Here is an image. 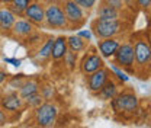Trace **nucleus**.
<instances>
[{
  "mask_svg": "<svg viewBox=\"0 0 151 128\" xmlns=\"http://www.w3.org/2000/svg\"><path fill=\"white\" fill-rule=\"evenodd\" d=\"M122 1H124L125 7H127V9H129L131 12H135V10L138 9V4H137V1H135V0H122Z\"/></svg>",
  "mask_w": 151,
  "mask_h": 128,
  "instance_id": "obj_33",
  "label": "nucleus"
},
{
  "mask_svg": "<svg viewBox=\"0 0 151 128\" xmlns=\"http://www.w3.org/2000/svg\"><path fill=\"white\" fill-rule=\"evenodd\" d=\"M28 79V76L23 73H19V74H13L12 77H7V85L12 90H19V88L23 85V82Z\"/></svg>",
  "mask_w": 151,
  "mask_h": 128,
  "instance_id": "obj_24",
  "label": "nucleus"
},
{
  "mask_svg": "<svg viewBox=\"0 0 151 128\" xmlns=\"http://www.w3.org/2000/svg\"><path fill=\"white\" fill-rule=\"evenodd\" d=\"M32 0H12L10 1V4H7L12 10H13V13L20 18V16H23V12H25V9L29 6V3H31Z\"/></svg>",
  "mask_w": 151,
  "mask_h": 128,
  "instance_id": "obj_22",
  "label": "nucleus"
},
{
  "mask_svg": "<svg viewBox=\"0 0 151 128\" xmlns=\"http://www.w3.org/2000/svg\"><path fill=\"white\" fill-rule=\"evenodd\" d=\"M16 15L9 6H0V32L10 34V29L16 20Z\"/></svg>",
  "mask_w": 151,
  "mask_h": 128,
  "instance_id": "obj_15",
  "label": "nucleus"
},
{
  "mask_svg": "<svg viewBox=\"0 0 151 128\" xmlns=\"http://www.w3.org/2000/svg\"><path fill=\"white\" fill-rule=\"evenodd\" d=\"M134 45V54H135V66L145 69L151 63V45L148 38L137 37L132 41Z\"/></svg>",
  "mask_w": 151,
  "mask_h": 128,
  "instance_id": "obj_7",
  "label": "nucleus"
},
{
  "mask_svg": "<svg viewBox=\"0 0 151 128\" xmlns=\"http://www.w3.org/2000/svg\"><path fill=\"white\" fill-rule=\"evenodd\" d=\"M35 31V25L32 22H29L26 18L20 16L16 18L12 29H10V35L13 38H19V39H25L26 37H29L32 32Z\"/></svg>",
  "mask_w": 151,
  "mask_h": 128,
  "instance_id": "obj_13",
  "label": "nucleus"
},
{
  "mask_svg": "<svg viewBox=\"0 0 151 128\" xmlns=\"http://www.w3.org/2000/svg\"><path fill=\"white\" fill-rule=\"evenodd\" d=\"M128 25L124 22V19H99L96 18L92 22V32L97 39L103 38L121 37L125 34Z\"/></svg>",
  "mask_w": 151,
  "mask_h": 128,
  "instance_id": "obj_1",
  "label": "nucleus"
},
{
  "mask_svg": "<svg viewBox=\"0 0 151 128\" xmlns=\"http://www.w3.org/2000/svg\"><path fill=\"white\" fill-rule=\"evenodd\" d=\"M23 101H25V108L35 109V108H38V106L44 102V98H42V96H41V93L38 92V93H34V95L26 96Z\"/></svg>",
  "mask_w": 151,
  "mask_h": 128,
  "instance_id": "obj_25",
  "label": "nucleus"
},
{
  "mask_svg": "<svg viewBox=\"0 0 151 128\" xmlns=\"http://www.w3.org/2000/svg\"><path fill=\"white\" fill-rule=\"evenodd\" d=\"M111 77V70L106 67H102L99 70H96L93 73L86 76V83H87V89L92 95H96L97 92L103 88V85L109 80Z\"/></svg>",
  "mask_w": 151,
  "mask_h": 128,
  "instance_id": "obj_10",
  "label": "nucleus"
},
{
  "mask_svg": "<svg viewBox=\"0 0 151 128\" xmlns=\"http://www.w3.org/2000/svg\"><path fill=\"white\" fill-rule=\"evenodd\" d=\"M9 121H10V118H9V114H7L6 111L0 106V127H4V125H6Z\"/></svg>",
  "mask_w": 151,
  "mask_h": 128,
  "instance_id": "obj_32",
  "label": "nucleus"
},
{
  "mask_svg": "<svg viewBox=\"0 0 151 128\" xmlns=\"http://www.w3.org/2000/svg\"><path fill=\"white\" fill-rule=\"evenodd\" d=\"M10 1L12 0H0V4H6L7 6V4H10Z\"/></svg>",
  "mask_w": 151,
  "mask_h": 128,
  "instance_id": "obj_36",
  "label": "nucleus"
},
{
  "mask_svg": "<svg viewBox=\"0 0 151 128\" xmlns=\"http://www.w3.org/2000/svg\"><path fill=\"white\" fill-rule=\"evenodd\" d=\"M63 61H64V67L68 72H73V70H76V67L78 66V54L68 50L65 53V55L63 57Z\"/></svg>",
  "mask_w": 151,
  "mask_h": 128,
  "instance_id": "obj_21",
  "label": "nucleus"
},
{
  "mask_svg": "<svg viewBox=\"0 0 151 128\" xmlns=\"http://www.w3.org/2000/svg\"><path fill=\"white\" fill-rule=\"evenodd\" d=\"M73 1H76L81 9H84L86 12H89V10H92L94 6L97 4V0H73Z\"/></svg>",
  "mask_w": 151,
  "mask_h": 128,
  "instance_id": "obj_28",
  "label": "nucleus"
},
{
  "mask_svg": "<svg viewBox=\"0 0 151 128\" xmlns=\"http://www.w3.org/2000/svg\"><path fill=\"white\" fill-rule=\"evenodd\" d=\"M23 18H26L29 22H32L35 26L44 25L45 22V4L41 0H32L29 6L23 12Z\"/></svg>",
  "mask_w": 151,
  "mask_h": 128,
  "instance_id": "obj_11",
  "label": "nucleus"
},
{
  "mask_svg": "<svg viewBox=\"0 0 151 128\" xmlns=\"http://www.w3.org/2000/svg\"><path fill=\"white\" fill-rule=\"evenodd\" d=\"M111 72H112L113 77H115L119 83H128V82H129V76H128V73H127L122 67L116 66L115 63L111 64Z\"/></svg>",
  "mask_w": 151,
  "mask_h": 128,
  "instance_id": "obj_23",
  "label": "nucleus"
},
{
  "mask_svg": "<svg viewBox=\"0 0 151 128\" xmlns=\"http://www.w3.org/2000/svg\"><path fill=\"white\" fill-rule=\"evenodd\" d=\"M61 6H63L64 13L67 16L70 29L78 28V26H81L86 22V18H87L86 16V10L81 9L76 1H73V0H61Z\"/></svg>",
  "mask_w": 151,
  "mask_h": 128,
  "instance_id": "obj_6",
  "label": "nucleus"
},
{
  "mask_svg": "<svg viewBox=\"0 0 151 128\" xmlns=\"http://www.w3.org/2000/svg\"><path fill=\"white\" fill-rule=\"evenodd\" d=\"M7 76H9V74H7L6 70H1V69H0V86H1L4 82H7Z\"/></svg>",
  "mask_w": 151,
  "mask_h": 128,
  "instance_id": "obj_35",
  "label": "nucleus"
},
{
  "mask_svg": "<svg viewBox=\"0 0 151 128\" xmlns=\"http://www.w3.org/2000/svg\"><path fill=\"white\" fill-rule=\"evenodd\" d=\"M113 63L124 70H134L135 66V54H134V45L132 41H122L118 51L113 54Z\"/></svg>",
  "mask_w": 151,
  "mask_h": 128,
  "instance_id": "obj_5",
  "label": "nucleus"
},
{
  "mask_svg": "<svg viewBox=\"0 0 151 128\" xmlns=\"http://www.w3.org/2000/svg\"><path fill=\"white\" fill-rule=\"evenodd\" d=\"M42 39H44L42 34H41V32H37V31H34L29 37L25 38L26 44H28V45H31V47H34V45H41Z\"/></svg>",
  "mask_w": 151,
  "mask_h": 128,
  "instance_id": "obj_27",
  "label": "nucleus"
},
{
  "mask_svg": "<svg viewBox=\"0 0 151 128\" xmlns=\"http://www.w3.org/2000/svg\"><path fill=\"white\" fill-rule=\"evenodd\" d=\"M76 35H78L80 38H83L84 41H87V42H90L94 37L93 32H92V29H80V31H77Z\"/></svg>",
  "mask_w": 151,
  "mask_h": 128,
  "instance_id": "obj_30",
  "label": "nucleus"
},
{
  "mask_svg": "<svg viewBox=\"0 0 151 128\" xmlns=\"http://www.w3.org/2000/svg\"><path fill=\"white\" fill-rule=\"evenodd\" d=\"M60 115V106L54 101H44L38 108L34 109V122L41 128H50L55 125Z\"/></svg>",
  "mask_w": 151,
  "mask_h": 128,
  "instance_id": "obj_3",
  "label": "nucleus"
},
{
  "mask_svg": "<svg viewBox=\"0 0 151 128\" xmlns=\"http://www.w3.org/2000/svg\"><path fill=\"white\" fill-rule=\"evenodd\" d=\"M118 92H119V85L113 80L112 76H111V77H109V80L103 85V88L97 92L94 96H96L99 101L106 102V101H112L113 98L118 95Z\"/></svg>",
  "mask_w": 151,
  "mask_h": 128,
  "instance_id": "obj_16",
  "label": "nucleus"
},
{
  "mask_svg": "<svg viewBox=\"0 0 151 128\" xmlns=\"http://www.w3.org/2000/svg\"><path fill=\"white\" fill-rule=\"evenodd\" d=\"M87 45H89V42L84 41L83 38H80L78 35H70V37H67V47L73 53L80 54V53L86 51L87 50Z\"/></svg>",
  "mask_w": 151,
  "mask_h": 128,
  "instance_id": "obj_20",
  "label": "nucleus"
},
{
  "mask_svg": "<svg viewBox=\"0 0 151 128\" xmlns=\"http://www.w3.org/2000/svg\"><path fill=\"white\" fill-rule=\"evenodd\" d=\"M111 106L116 114H134L139 106L138 96L129 89L118 92V95L111 101Z\"/></svg>",
  "mask_w": 151,
  "mask_h": 128,
  "instance_id": "obj_4",
  "label": "nucleus"
},
{
  "mask_svg": "<svg viewBox=\"0 0 151 128\" xmlns=\"http://www.w3.org/2000/svg\"><path fill=\"white\" fill-rule=\"evenodd\" d=\"M147 12H148V13H150V16H151V3H150V6H148V7H147Z\"/></svg>",
  "mask_w": 151,
  "mask_h": 128,
  "instance_id": "obj_37",
  "label": "nucleus"
},
{
  "mask_svg": "<svg viewBox=\"0 0 151 128\" xmlns=\"http://www.w3.org/2000/svg\"><path fill=\"white\" fill-rule=\"evenodd\" d=\"M39 88H41L39 80H37V79H26V80L23 82V85L19 88L18 93L20 95V98L25 99V98L29 96V95L38 93V92H39Z\"/></svg>",
  "mask_w": 151,
  "mask_h": 128,
  "instance_id": "obj_19",
  "label": "nucleus"
},
{
  "mask_svg": "<svg viewBox=\"0 0 151 128\" xmlns=\"http://www.w3.org/2000/svg\"><path fill=\"white\" fill-rule=\"evenodd\" d=\"M121 42H122V41L118 37L103 38V39H99V41H97L96 50H97L99 54L102 55V58H112L113 54L118 51Z\"/></svg>",
  "mask_w": 151,
  "mask_h": 128,
  "instance_id": "obj_12",
  "label": "nucleus"
},
{
  "mask_svg": "<svg viewBox=\"0 0 151 128\" xmlns=\"http://www.w3.org/2000/svg\"><path fill=\"white\" fill-rule=\"evenodd\" d=\"M3 61L7 63V64H12L13 67H20L22 66V60L15 58V57H3Z\"/></svg>",
  "mask_w": 151,
  "mask_h": 128,
  "instance_id": "obj_31",
  "label": "nucleus"
},
{
  "mask_svg": "<svg viewBox=\"0 0 151 128\" xmlns=\"http://www.w3.org/2000/svg\"><path fill=\"white\" fill-rule=\"evenodd\" d=\"M102 3H105L108 6H112V7L118 9V10H122V12L127 10V7H125V4H124L122 0H102Z\"/></svg>",
  "mask_w": 151,
  "mask_h": 128,
  "instance_id": "obj_29",
  "label": "nucleus"
},
{
  "mask_svg": "<svg viewBox=\"0 0 151 128\" xmlns=\"http://www.w3.org/2000/svg\"><path fill=\"white\" fill-rule=\"evenodd\" d=\"M39 93L44 98V101H54L57 98V89L52 85H41L39 88Z\"/></svg>",
  "mask_w": 151,
  "mask_h": 128,
  "instance_id": "obj_26",
  "label": "nucleus"
},
{
  "mask_svg": "<svg viewBox=\"0 0 151 128\" xmlns=\"http://www.w3.org/2000/svg\"><path fill=\"white\" fill-rule=\"evenodd\" d=\"M148 42H150V45H151V35H150V38H148Z\"/></svg>",
  "mask_w": 151,
  "mask_h": 128,
  "instance_id": "obj_38",
  "label": "nucleus"
},
{
  "mask_svg": "<svg viewBox=\"0 0 151 128\" xmlns=\"http://www.w3.org/2000/svg\"><path fill=\"white\" fill-rule=\"evenodd\" d=\"M0 106L7 114H18L25 109V101L20 98L18 90H12L0 96Z\"/></svg>",
  "mask_w": 151,
  "mask_h": 128,
  "instance_id": "obj_9",
  "label": "nucleus"
},
{
  "mask_svg": "<svg viewBox=\"0 0 151 128\" xmlns=\"http://www.w3.org/2000/svg\"><path fill=\"white\" fill-rule=\"evenodd\" d=\"M135 1H137L138 7L142 9V10H147V7L150 6V3H151V0H135Z\"/></svg>",
  "mask_w": 151,
  "mask_h": 128,
  "instance_id": "obj_34",
  "label": "nucleus"
},
{
  "mask_svg": "<svg viewBox=\"0 0 151 128\" xmlns=\"http://www.w3.org/2000/svg\"><path fill=\"white\" fill-rule=\"evenodd\" d=\"M124 13L125 12L118 10L112 6H108L102 1L97 7V18L99 19H124Z\"/></svg>",
  "mask_w": 151,
  "mask_h": 128,
  "instance_id": "obj_18",
  "label": "nucleus"
},
{
  "mask_svg": "<svg viewBox=\"0 0 151 128\" xmlns=\"http://www.w3.org/2000/svg\"><path fill=\"white\" fill-rule=\"evenodd\" d=\"M68 51L67 47V37L61 35V37L54 38V44H52V53H51V60L54 61H61L65 53Z\"/></svg>",
  "mask_w": 151,
  "mask_h": 128,
  "instance_id": "obj_17",
  "label": "nucleus"
},
{
  "mask_svg": "<svg viewBox=\"0 0 151 128\" xmlns=\"http://www.w3.org/2000/svg\"><path fill=\"white\" fill-rule=\"evenodd\" d=\"M54 38L55 37H47L41 42V45L38 47L37 53L34 54V60H35V63H38L39 66H41V64H45V63H48V61L51 60Z\"/></svg>",
  "mask_w": 151,
  "mask_h": 128,
  "instance_id": "obj_14",
  "label": "nucleus"
},
{
  "mask_svg": "<svg viewBox=\"0 0 151 128\" xmlns=\"http://www.w3.org/2000/svg\"><path fill=\"white\" fill-rule=\"evenodd\" d=\"M45 4V22L44 25L50 29H70L68 20L64 13V9L61 6V1L58 0H48Z\"/></svg>",
  "mask_w": 151,
  "mask_h": 128,
  "instance_id": "obj_2",
  "label": "nucleus"
},
{
  "mask_svg": "<svg viewBox=\"0 0 151 128\" xmlns=\"http://www.w3.org/2000/svg\"><path fill=\"white\" fill-rule=\"evenodd\" d=\"M105 67V63H103V58L102 55L96 51H89V53H84V55L81 57V60H78V70L80 73L87 76V74L93 73L96 70Z\"/></svg>",
  "mask_w": 151,
  "mask_h": 128,
  "instance_id": "obj_8",
  "label": "nucleus"
}]
</instances>
